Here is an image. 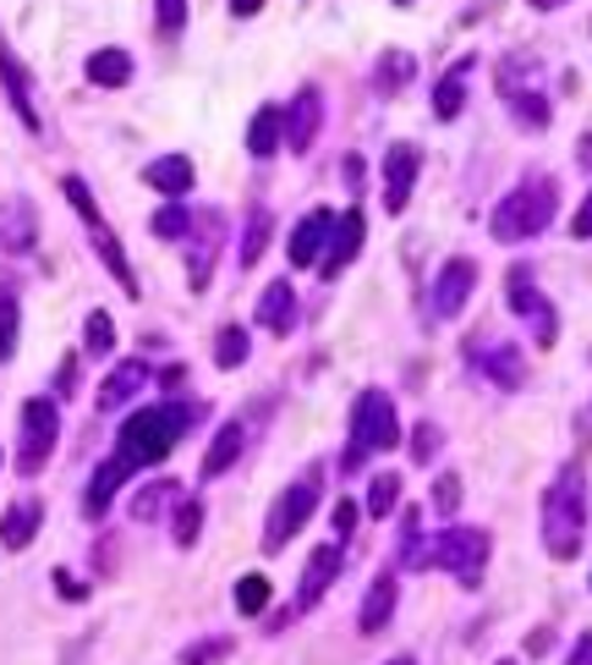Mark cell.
<instances>
[{
	"mask_svg": "<svg viewBox=\"0 0 592 665\" xmlns=\"http://www.w3.org/2000/svg\"><path fill=\"white\" fill-rule=\"evenodd\" d=\"M187 424H193V408H182V402H154V408L132 413V419L121 424V440H116V462H121L127 473L165 462V457L176 451V440L187 435Z\"/></svg>",
	"mask_w": 592,
	"mask_h": 665,
	"instance_id": "6da1fadb",
	"label": "cell"
},
{
	"mask_svg": "<svg viewBox=\"0 0 592 665\" xmlns=\"http://www.w3.org/2000/svg\"><path fill=\"white\" fill-rule=\"evenodd\" d=\"M532 7H537V12H554V7H565V0H532Z\"/></svg>",
	"mask_w": 592,
	"mask_h": 665,
	"instance_id": "bcb514c9",
	"label": "cell"
},
{
	"mask_svg": "<svg viewBox=\"0 0 592 665\" xmlns=\"http://www.w3.org/2000/svg\"><path fill=\"white\" fill-rule=\"evenodd\" d=\"M411 72H417V61H411L406 50H390V56L379 61V94H395V89H401Z\"/></svg>",
	"mask_w": 592,
	"mask_h": 665,
	"instance_id": "f1b7e54d",
	"label": "cell"
},
{
	"mask_svg": "<svg viewBox=\"0 0 592 665\" xmlns=\"http://www.w3.org/2000/svg\"><path fill=\"white\" fill-rule=\"evenodd\" d=\"M171 534H176V544H198V534H204V501H182Z\"/></svg>",
	"mask_w": 592,
	"mask_h": 665,
	"instance_id": "e575fe53",
	"label": "cell"
},
{
	"mask_svg": "<svg viewBox=\"0 0 592 665\" xmlns=\"http://www.w3.org/2000/svg\"><path fill=\"white\" fill-rule=\"evenodd\" d=\"M565 665H592V632H581L576 638V649H570V660Z\"/></svg>",
	"mask_w": 592,
	"mask_h": 665,
	"instance_id": "b9f144b4",
	"label": "cell"
},
{
	"mask_svg": "<svg viewBox=\"0 0 592 665\" xmlns=\"http://www.w3.org/2000/svg\"><path fill=\"white\" fill-rule=\"evenodd\" d=\"M143 182H149L154 193H165V198H182V193L193 187V160H187V154H160V160H149Z\"/></svg>",
	"mask_w": 592,
	"mask_h": 665,
	"instance_id": "ac0fdd59",
	"label": "cell"
},
{
	"mask_svg": "<svg viewBox=\"0 0 592 665\" xmlns=\"http://www.w3.org/2000/svg\"><path fill=\"white\" fill-rule=\"evenodd\" d=\"M411 187H417V149L411 144H390V154H384V209L401 215L411 204Z\"/></svg>",
	"mask_w": 592,
	"mask_h": 665,
	"instance_id": "7c38bea8",
	"label": "cell"
},
{
	"mask_svg": "<svg viewBox=\"0 0 592 665\" xmlns=\"http://www.w3.org/2000/svg\"><path fill=\"white\" fill-rule=\"evenodd\" d=\"M89 83H94V89H127V83H132V56L116 50V45H111V50H94V56H89Z\"/></svg>",
	"mask_w": 592,
	"mask_h": 665,
	"instance_id": "7402d4cb",
	"label": "cell"
},
{
	"mask_svg": "<svg viewBox=\"0 0 592 665\" xmlns=\"http://www.w3.org/2000/svg\"><path fill=\"white\" fill-rule=\"evenodd\" d=\"M280 127H286V149L291 154H307L313 138H318V127H324V94L318 89H302L291 100V111L280 116Z\"/></svg>",
	"mask_w": 592,
	"mask_h": 665,
	"instance_id": "30bf717a",
	"label": "cell"
},
{
	"mask_svg": "<svg viewBox=\"0 0 592 665\" xmlns=\"http://www.w3.org/2000/svg\"><path fill=\"white\" fill-rule=\"evenodd\" d=\"M187 28V0H160V34L176 39Z\"/></svg>",
	"mask_w": 592,
	"mask_h": 665,
	"instance_id": "f35d334b",
	"label": "cell"
},
{
	"mask_svg": "<svg viewBox=\"0 0 592 665\" xmlns=\"http://www.w3.org/2000/svg\"><path fill=\"white\" fill-rule=\"evenodd\" d=\"M499 665H515V660H499Z\"/></svg>",
	"mask_w": 592,
	"mask_h": 665,
	"instance_id": "681fc988",
	"label": "cell"
},
{
	"mask_svg": "<svg viewBox=\"0 0 592 665\" xmlns=\"http://www.w3.org/2000/svg\"><path fill=\"white\" fill-rule=\"evenodd\" d=\"M143 386H149V369H143L138 358H127V364H116L111 380L100 386V408H121V402H132Z\"/></svg>",
	"mask_w": 592,
	"mask_h": 665,
	"instance_id": "44dd1931",
	"label": "cell"
},
{
	"mask_svg": "<svg viewBox=\"0 0 592 665\" xmlns=\"http://www.w3.org/2000/svg\"><path fill=\"white\" fill-rule=\"evenodd\" d=\"M554 209H559V187L548 182V176H526L521 187H510L499 204H494V237L499 242H526V237H537L548 220H554Z\"/></svg>",
	"mask_w": 592,
	"mask_h": 665,
	"instance_id": "3957f363",
	"label": "cell"
},
{
	"mask_svg": "<svg viewBox=\"0 0 592 665\" xmlns=\"http://www.w3.org/2000/svg\"><path fill=\"white\" fill-rule=\"evenodd\" d=\"M242 446H247V429H242V419H231L220 435H214V446H209V457H204V479H220L236 457H242Z\"/></svg>",
	"mask_w": 592,
	"mask_h": 665,
	"instance_id": "cb8c5ba5",
	"label": "cell"
},
{
	"mask_svg": "<svg viewBox=\"0 0 592 665\" xmlns=\"http://www.w3.org/2000/svg\"><path fill=\"white\" fill-rule=\"evenodd\" d=\"M12 347H18V302L0 297V364L12 358Z\"/></svg>",
	"mask_w": 592,
	"mask_h": 665,
	"instance_id": "d590c367",
	"label": "cell"
},
{
	"mask_svg": "<svg viewBox=\"0 0 592 665\" xmlns=\"http://www.w3.org/2000/svg\"><path fill=\"white\" fill-rule=\"evenodd\" d=\"M258 7H264V0H231V12H236V18H253Z\"/></svg>",
	"mask_w": 592,
	"mask_h": 665,
	"instance_id": "ee69618b",
	"label": "cell"
},
{
	"mask_svg": "<svg viewBox=\"0 0 592 665\" xmlns=\"http://www.w3.org/2000/svg\"><path fill=\"white\" fill-rule=\"evenodd\" d=\"M570 231H576V237H592V193H587V204L576 209V220H570Z\"/></svg>",
	"mask_w": 592,
	"mask_h": 665,
	"instance_id": "7bdbcfd3",
	"label": "cell"
},
{
	"mask_svg": "<svg viewBox=\"0 0 592 665\" xmlns=\"http://www.w3.org/2000/svg\"><path fill=\"white\" fill-rule=\"evenodd\" d=\"M258 324L275 330V336H286V330L297 324V291H291V280H269V286H264V297H258Z\"/></svg>",
	"mask_w": 592,
	"mask_h": 665,
	"instance_id": "e0dca14e",
	"label": "cell"
},
{
	"mask_svg": "<svg viewBox=\"0 0 592 665\" xmlns=\"http://www.w3.org/2000/svg\"><path fill=\"white\" fill-rule=\"evenodd\" d=\"M351 528H357V506H351V501H340V506H335V534L346 539Z\"/></svg>",
	"mask_w": 592,
	"mask_h": 665,
	"instance_id": "60d3db41",
	"label": "cell"
},
{
	"mask_svg": "<svg viewBox=\"0 0 592 665\" xmlns=\"http://www.w3.org/2000/svg\"><path fill=\"white\" fill-rule=\"evenodd\" d=\"M395 7H406V0H395Z\"/></svg>",
	"mask_w": 592,
	"mask_h": 665,
	"instance_id": "f907efd6",
	"label": "cell"
},
{
	"mask_svg": "<svg viewBox=\"0 0 592 665\" xmlns=\"http://www.w3.org/2000/svg\"><path fill=\"white\" fill-rule=\"evenodd\" d=\"M395 501H401V479H395V473H379V479L368 484V517H390Z\"/></svg>",
	"mask_w": 592,
	"mask_h": 665,
	"instance_id": "4dcf8cb0",
	"label": "cell"
},
{
	"mask_svg": "<svg viewBox=\"0 0 592 665\" xmlns=\"http://www.w3.org/2000/svg\"><path fill=\"white\" fill-rule=\"evenodd\" d=\"M83 347H89L94 358H111V347H116V324H111L105 308L89 313V324H83Z\"/></svg>",
	"mask_w": 592,
	"mask_h": 665,
	"instance_id": "83f0119b",
	"label": "cell"
},
{
	"mask_svg": "<svg viewBox=\"0 0 592 665\" xmlns=\"http://www.w3.org/2000/svg\"><path fill=\"white\" fill-rule=\"evenodd\" d=\"M0 83H7V100H12V111L23 116V127L28 133H39V111H34V89H28V72L18 67V56L0 45Z\"/></svg>",
	"mask_w": 592,
	"mask_h": 665,
	"instance_id": "2e32d148",
	"label": "cell"
},
{
	"mask_svg": "<svg viewBox=\"0 0 592 665\" xmlns=\"http://www.w3.org/2000/svg\"><path fill=\"white\" fill-rule=\"evenodd\" d=\"M56 440H61V413H56V402H50V397L23 402V446H18V468H23V473H39V468L50 462Z\"/></svg>",
	"mask_w": 592,
	"mask_h": 665,
	"instance_id": "52a82bcc",
	"label": "cell"
},
{
	"mask_svg": "<svg viewBox=\"0 0 592 665\" xmlns=\"http://www.w3.org/2000/svg\"><path fill=\"white\" fill-rule=\"evenodd\" d=\"M581 160H587V165H592V138H581Z\"/></svg>",
	"mask_w": 592,
	"mask_h": 665,
	"instance_id": "7dc6e473",
	"label": "cell"
},
{
	"mask_svg": "<svg viewBox=\"0 0 592 665\" xmlns=\"http://www.w3.org/2000/svg\"><path fill=\"white\" fill-rule=\"evenodd\" d=\"M581 528H587V484L581 468H559V479L543 490V544L554 561H570L581 550Z\"/></svg>",
	"mask_w": 592,
	"mask_h": 665,
	"instance_id": "7a4b0ae2",
	"label": "cell"
},
{
	"mask_svg": "<svg viewBox=\"0 0 592 665\" xmlns=\"http://www.w3.org/2000/svg\"><path fill=\"white\" fill-rule=\"evenodd\" d=\"M264 605H269V577H264V572H247V577L236 583V610H242V616H258Z\"/></svg>",
	"mask_w": 592,
	"mask_h": 665,
	"instance_id": "1f68e13d",
	"label": "cell"
},
{
	"mask_svg": "<svg viewBox=\"0 0 592 665\" xmlns=\"http://www.w3.org/2000/svg\"><path fill=\"white\" fill-rule=\"evenodd\" d=\"M318 495H324V468H307L297 484H286V495L269 506V523H264V550H269V555H275V550H286V544L307 528V517H313Z\"/></svg>",
	"mask_w": 592,
	"mask_h": 665,
	"instance_id": "5b68a950",
	"label": "cell"
},
{
	"mask_svg": "<svg viewBox=\"0 0 592 665\" xmlns=\"http://www.w3.org/2000/svg\"><path fill=\"white\" fill-rule=\"evenodd\" d=\"M439 446H444V440H439V429H433V424H417V435H411V462H433V457H439Z\"/></svg>",
	"mask_w": 592,
	"mask_h": 665,
	"instance_id": "74e56055",
	"label": "cell"
},
{
	"mask_svg": "<svg viewBox=\"0 0 592 665\" xmlns=\"http://www.w3.org/2000/svg\"><path fill=\"white\" fill-rule=\"evenodd\" d=\"M286 144V127H280V111L275 105H264L258 116H253V127H247V149L264 160V154H275Z\"/></svg>",
	"mask_w": 592,
	"mask_h": 665,
	"instance_id": "d4e9b609",
	"label": "cell"
},
{
	"mask_svg": "<svg viewBox=\"0 0 592 665\" xmlns=\"http://www.w3.org/2000/svg\"><path fill=\"white\" fill-rule=\"evenodd\" d=\"M488 375H494V386H504V391H515V386L526 380V369H521L515 347H494V358H488Z\"/></svg>",
	"mask_w": 592,
	"mask_h": 665,
	"instance_id": "f546056e",
	"label": "cell"
},
{
	"mask_svg": "<svg viewBox=\"0 0 592 665\" xmlns=\"http://www.w3.org/2000/svg\"><path fill=\"white\" fill-rule=\"evenodd\" d=\"M39 517H45L39 501H18L7 517H0V544H7V550H28L34 534H39Z\"/></svg>",
	"mask_w": 592,
	"mask_h": 665,
	"instance_id": "d6986e66",
	"label": "cell"
},
{
	"mask_svg": "<svg viewBox=\"0 0 592 665\" xmlns=\"http://www.w3.org/2000/svg\"><path fill=\"white\" fill-rule=\"evenodd\" d=\"M171 495H176L171 484H154V490H143V495L132 501V517H154V512H160V506H165Z\"/></svg>",
	"mask_w": 592,
	"mask_h": 665,
	"instance_id": "ab89813d",
	"label": "cell"
},
{
	"mask_svg": "<svg viewBox=\"0 0 592 665\" xmlns=\"http://www.w3.org/2000/svg\"><path fill=\"white\" fill-rule=\"evenodd\" d=\"M466 72H472V56H461V61L439 78V89H433V116H439V122H455V116H461V105H466Z\"/></svg>",
	"mask_w": 592,
	"mask_h": 665,
	"instance_id": "ffe728a7",
	"label": "cell"
},
{
	"mask_svg": "<svg viewBox=\"0 0 592 665\" xmlns=\"http://www.w3.org/2000/svg\"><path fill=\"white\" fill-rule=\"evenodd\" d=\"M504 100H510V111H515L526 127H543V122H548V100H543V94H526V89H504Z\"/></svg>",
	"mask_w": 592,
	"mask_h": 665,
	"instance_id": "d6a6232c",
	"label": "cell"
},
{
	"mask_svg": "<svg viewBox=\"0 0 592 665\" xmlns=\"http://www.w3.org/2000/svg\"><path fill=\"white\" fill-rule=\"evenodd\" d=\"M390 446H401L395 402L384 391H362L357 408H351V451H346V468H362L368 451H390Z\"/></svg>",
	"mask_w": 592,
	"mask_h": 665,
	"instance_id": "8992f818",
	"label": "cell"
},
{
	"mask_svg": "<svg viewBox=\"0 0 592 665\" xmlns=\"http://www.w3.org/2000/svg\"><path fill=\"white\" fill-rule=\"evenodd\" d=\"M329 226H335L329 209L302 215V226L291 231V264H297V270H313V264H318V253H324V242H329Z\"/></svg>",
	"mask_w": 592,
	"mask_h": 665,
	"instance_id": "5bb4252c",
	"label": "cell"
},
{
	"mask_svg": "<svg viewBox=\"0 0 592 665\" xmlns=\"http://www.w3.org/2000/svg\"><path fill=\"white\" fill-rule=\"evenodd\" d=\"M472 286H477V264H472V259H450V264L439 270V286H433V313H439V319H455V313L466 308Z\"/></svg>",
	"mask_w": 592,
	"mask_h": 665,
	"instance_id": "4fadbf2b",
	"label": "cell"
},
{
	"mask_svg": "<svg viewBox=\"0 0 592 665\" xmlns=\"http://www.w3.org/2000/svg\"><path fill=\"white\" fill-rule=\"evenodd\" d=\"M510 302H515V313L521 319H532V336L543 342V347H554V336H559V319H554V308L532 291V275H526V264L510 275Z\"/></svg>",
	"mask_w": 592,
	"mask_h": 665,
	"instance_id": "8fae6325",
	"label": "cell"
},
{
	"mask_svg": "<svg viewBox=\"0 0 592 665\" xmlns=\"http://www.w3.org/2000/svg\"><path fill=\"white\" fill-rule=\"evenodd\" d=\"M433 506H439L444 517H455V506H461V473H439V484H433Z\"/></svg>",
	"mask_w": 592,
	"mask_h": 665,
	"instance_id": "8d00e7d4",
	"label": "cell"
},
{
	"mask_svg": "<svg viewBox=\"0 0 592 665\" xmlns=\"http://www.w3.org/2000/svg\"><path fill=\"white\" fill-rule=\"evenodd\" d=\"M335 572H340V544H318V550L307 555V572H302V588H297V610L318 605L324 588L335 583Z\"/></svg>",
	"mask_w": 592,
	"mask_h": 665,
	"instance_id": "9a60e30c",
	"label": "cell"
},
{
	"mask_svg": "<svg viewBox=\"0 0 592 665\" xmlns=\"http://www.w3.org/2000/svg\"><path fill=\"white\" fill-rule=\"evenodd\" d=\"M149 226H154V237L176 242V237H187V231H193V215H187L182 204H165V209H160V215H154Z\"/></svg>",
	"mask_w": 592,
	"mask_h": 665,
	"instance_id": "836d02e7",
	"label": "cell"
},
{
	"mask_svg": "<svg viewBox=\"0 0 592 665\" xmlns=\"http://www.w3.org/2000/svg\"><path fill=\"white\" fill-rule=\"evenodd\" d=\"M433 561L444 572H455L466 588L483 583V566H488V534L483 528H444L439 544H433Z\"/></svg>",
	"mask_w": 592,
	"mask_h": 665,
	"instance_id": "ba28073f",
	"label": "cell"
},
{
	"mask_svg": "<svg viewBox=\"0 0 592 665\" xmlns=\"http://www.w3.org/2000/svg\"><path fill=\"white\" fill-rule=\"evenodd\" d=\"M214 364L220 369H242L247 364V330L242 324H225L220 336H214Z\"/></svg>",
	"mask_w": 592,
	"mask_h": 665,
	"instance_id": "4316f807",
	"label": "cell"
},
{
	"mask_svg": "<svg viewBox=\"0 0 592 665\" xmlns=\"http://www.w3.org/2000/svg\"><path fill=\"white\" fill-rule=\"evenodd\" d=\"M390 616H395V577L379 572V577L368 583V599H362V632H384Z\"/></svg>",
	"mask_w": 592,
	"mask_h": 665,
	"instance_id": "603a6c76",
	"label": "cell"
},
{
	"mask_svg": "<svg viewBox=\"0 0 592 665\" xmlns=\"http://www.w3.org/2000/svg\"><path fill=\"white\" fill-rule=\"evenodd\" d=\"M346 182H351V187H362V160H357V154L346 160Z\"/></svg>",
	"mask_w": 592,
	"mask_h": 665,
	"instance_id": "f6af8a7d",
	"label": "cell"
},
{
	"mask_svg": "<svg viewBox=\"0 0 592 665\" xmlns=\"http://www.w3.org/2000/svg\"><path fill=\"white\" fill-rule=\"evenodd\" d=\"M269 237H275V220H269V209H253V215H247V237H242V270H253V264L264 259Z\"/></svg>",
	"mask_w": 592,
	"mask_h": 665,
	"instance_id": "484cf974",
	"label": "cell"
},
{
	"mask_svg": "<svg viewBox=\"0 0 592 665\" xmlns=\"http://www.w3.org/2000/svg\"><path fill=\"white\" fill-rule=\"evenodd\" d=\"M61 193H67V204L83 215V226H89V242L100 248L105 270L121 280V291H127V297H138V275H132V264H127V248H121V237L105 226V215H100V204H94L89 182H83V176H61Z\"/></svg>",
	"mask_w": 592,
	"mask_h": 665,
	"instance_id": "277c9868",
	"label": "cell"
},
{
	"mask_svg": "<svg viewBox=\"0 0 592 665\" xmlns=\"http://www.w3.org/2000/svg\"><path fill=\"white\" fill-rule=\"evenodd\" d=\"M362 237H368V215H362V209H346V215H335V226H329V242H324V253H318V270H324V275H340V270L357 259Z\"/></svg>",
	"mask_w": 592,
	"mask_h": 665,
	"instance_id": "9c48e42d",
	"label": "cell"
},
{
	"mask_svg": "<svg viewBox=\"0 0 592 665\" xmlns=\"http://www.w3.org/2000/svg\"><path fill=\"white\" fill-rule=\"evenodd\" d=\"M390 665H417V660H406V654H401V660H390Z\"/></svg>",
	"mask_w": 592,
	"mask_h": 665,
	"instance_id": "c3c4849f",
	"label": "cell"
}]
</instances>
